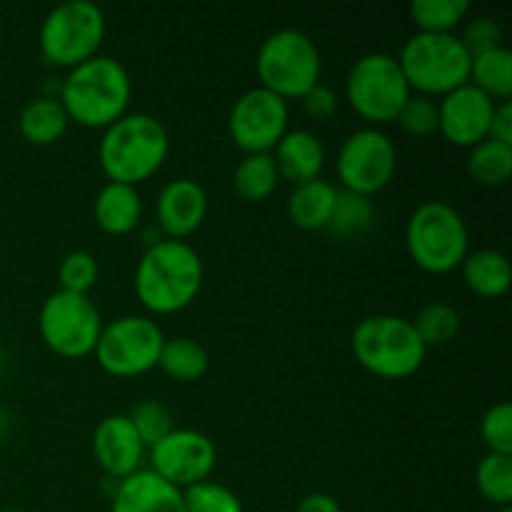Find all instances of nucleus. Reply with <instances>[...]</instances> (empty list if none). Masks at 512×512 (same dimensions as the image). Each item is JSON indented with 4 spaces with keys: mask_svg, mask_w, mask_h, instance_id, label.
<instances>
[{
    "mask_svg": "<svg viewBox=\"0 0 512 512\" xmlns=\"http://www.w3.org/2000/svg\"><path fill=\"white\" fill-rule=\"evenodd\" d=\"M205 268L198 250L185 240H158L148 245L135 268V295L153 315H175L193 305L203 288Z\"/></svg>",
    "mask_w": 512,
    "mask_h": 512,
    "instance_id": "nucleus-1",
    "label": "nucleus"
},
{
    "mask_svg": "<svg viewBox=\"0 0 512 512\" xmlns=\"http://www.w3.org/2000/svg\"><path fill=\"white\" fill-rule=\"evenodd\" d=\"M58 100L73 123L105 130L128 113L133 80L120 60L95 55L78 68L68 70Z\"/></svg>",
    "mask_w": 512,
    "mask_h": 512,
    "instance_id": "nucleus-2",
    "label": "nucleus"
},
{
    "mask_svg": "<svg viewBox=\"0 0 512 512\" xmlns=\"http://www.w3.org/2000/svg\"><path fill=\"white\" fill-rule=\"evenodd\" d=\"M170 153V135L158 118L148 113H125L103 130L98 160L108 183L138 188L153 178Z\"/></svg>",
    "mask_w": 512,
    "mask_h": 512,
    "instance_id": "nucleus-3",
    "label": "nucleus"
},
{
    "mask_svg": "<svg viewBox=\"0 0 512 512\" xmlns=\"http://www.w3.org/2000/svg\"><path fill=\"white\" fill-rule=\"evenodd\" d=\"M353 355L368 373L383 380H405L418 373L428 348L413 323L400 315H370L353 330Z\"/></svg>",
    "mask_w": 512,
    "mask_h": 512,
    "instance_id": "nucleus-4",
    "label": "nucleus"
},
{
    "mask_svg": "<svg viewBox=\"0 0 512 512\" xmlns=\"http://www.w3.org/2000/svg\"><path fill=\"white\" fill-rule=\"evenodd\" d=\"M405 245L420 270L445 275L460 270L470 253V230L463 215L443 200H428L413 210Z\"/></svg>",
    "mask_w": 512,
    "mask_h": 512,
    "instance_id": "nucleus-5",
    "label": "nucleus"
},
{
    "mask_svg": "<svg viewBox=\"0 0 512 512\" xmlns=\"http://www.w3.org/2000/svg\"><path fill=\"white\" fill-rule=\"evenodd\" d=\"M260 88L278 98L300 100L310 88L320 83L323 60L315 40L295 28H283L263 40L255 60Z\"/></svg>",
    "mask_w": 512,
    "mask_h": 512,
    "instance_id": "nucleus-6",
    "label": "nucleus"
},
{
    "mask_svg": "<svg viewBox=\"0 0 512 512\" xmlns=\"http://www.w3.org/2000/svg\"><path fill=\"white\" fill-rule=\"evenodd\" d=\"M398 65L410 90L428 98H443L470 83V58L455 33H415L398 55Z\"/></svg>",
    "mask_w": 512,
    "mask_h": 512,
    "instance_id": "nucleus-7",
    "label": "nucleus"
},
{
    "mask_svg": "<svg viewBox=\"0 0 512 512\" xmlns=\"http://www.w3.org/2000/svg\"><path fill=\"white\" fill-rule=\"evenodd\" d=\"M105 38L103 10L88 0L55 5L40 25V53L55 68H78L95 58Z\"/></svg>",
    "mask_w": 512,
    "mask_h": 512,
    "instance_id": "nucleus-8",
    "label": "nucleus"
},
{
    "mask_svg": "<svg viewBox=\"0 0 512 512\" xmlns=\"http://www.w3.org/2000/svg\"><path fill=\"white\" fill-rule=\"evenodd\" d=\"M413 95L398 58L388 53H368L355 60L345 80L350 108L373 125L395 123L398 113Z\"/></svg>",
    "mask_w": 512,
    "mask_h": 512,
    "instance_id": "nucleus-9",
    "label": "nucleus"
},
{
    "mask_svg": "<svg viewBox=\"0 0 512 512\" xmlns=\"http://www.w3.org/2000/svg\"><path fill=\"white\" fill-rule=\"evenodd\" d=\"M38 330L45 348L65 360L93 355L103 333V318L88 295L58 290L48 295L38 315Z\"/></svg>",
    "mask_w": 512,
    "mask_h": 512,
    "instance_id": "nucleus-10",
    "label": "nucleus"
},
{
    "mask_svg": "<svg viewBox=\"0 0 512 512\" xmlns=\"http://www.w3.org/2000/svg\"><path fill=\"white\" fill-rule=\"evenodd\" d=\"M165 335L158 323L145 315H123L103 325L93 355L113 378H138L158 368Z\"/></svg>",
    "mask_w": 512,
    "mask_h": 512,
    "instance_id": "nucleus-11",
    "label": "nucleus"
},
{
    "mask_svg": "<svg viewBox=\"0 0 512 512\" xmlns=\"http://www.w3.org/2000/svg\"><path fill=\"white\" fill-rule=\"evenodd\" d=\"M335 170L343 190L373 198L393 183L398 170V150L390 135L380 128L355 130L340 145Z\"/></svg>",
    "mask_w": 512,
    "mask_h": 512,
    "instance_id": "nucleus-12",
    "label": "nucleus"
},
{
    "mask_svg": "<svg viewBox=\"0 0 512 512\" xmlns=\"http://www.w3.org/2000/svg\"><path fill=\"white\" fill-rule=\"evenodd\" d=\"M288 103L265 88H250L230 108V140L245 155L273 153L275 145L288 133Z\"/></svg>",
    "mask_w": 512,
    "mask_h": 512,
    "instance_id": "nucleus-13",
    "label": "nucleus"
},
{
    "mask_svg": "<svg viewBox=\"0 0 512 512\" xmlns=\"http://www.w3.org/2000/svg\"><path fill=\"white\" fill-rule=\"evenodd\" d=\"M153 473L170 483L173 488L185 490L205 483L213 475L218 463V450L213 440L200 430L173 428L160 443L150 448Z\"/></svg>",
    "mask_w": 512,
    "mask_h": 512,
    "instance_id": "nucleus-14",
    "label": "nucleus"
},
{
    "mask_svg": "<svg viewBox=\"0 0 512 512\" xmlns=\"http://www.w3.org/2000/svg\"><path fill=\"white\" fill-rule=\"evenodd\" d=\"M495 105L498 103H493L488 95L480 93L475 85H463V88L440 98L438 133L455 148L470 150L473 145L483 143L488 138Z\"/></svg>",
    "mask_w": 512,
    "mask_h": 512,
    "instance_id": "nucleus-15",
    "label": "nucleus"
},
{
    "mask_svg": "<svg viewBox=\"0 0 512 512\" xmlns=\"http://www.w3.org/2000/svg\"><path fill=\"white\" fill-rule=\"evenodd\" d=\"M93 455L110 480H125L143 470L145 445L128 415H108L93 430Z\"/></svg>",
    "mask_w": 512,
    "mask_h": 512,
    "instance_id": "nucleus-16",
    "label": "nucleus"
},
{
    "mask_svg": "<svg viewBox=\"0 0 512 512\" xmlns=\"http://www.w3.org/2000/svg\"><path fill=\"white\" fill-rule=\"evenodd\" d=\"M208 215V195L193 178H175L158 193L155 218L168 240H185L203 225Z\"/></svg>",
    "mask_w": 512,
    "mask_h": 512,
    "instance_id": "nucleus-17",
    "label": "nucleus"
},
{
    "mask_svg": "<svg viewBox=\"0 0 512 512\" xmlns=\"http://www.w3.org/2000/svg\"><path fill=\"white\" fill-rule=\"evenodd\" d=\"M110 512H188L183 490L173 488L153 470H138L118 480L110 500Z\"/></svg>",
    "mask_w": 512,
    "mask_h": 512,
    "instance_id": "nucleus-18",
    "label": "nucleus"
},
{
    "mask_svg": "<svg viewBox=\"0 0 512 512\" xmlns=\"http://www.w3.org/2000/svg\"><path fill=\"white\" fill-rule=\"evenodd\" d=\"M270 155L280 180H288L293 188L318 180L325 168V148L310 130H288Z\"/></svg>",
    "mask_w": 512,
    "mask_h": 512,
    "instance_id": "nucleus-19",
    "label": "nucleus"
},
{
    "mask_svg": "<svg viewBox=\"0 0 512 512\" xmlns=\"http://www.w3.org/2000/svg\"><path fill=\"white\" fill-rule=\"evenodd\" d=\"M93 218L108 235L133 233L143 218V200L138 188L123 183H105L93 203Z\"/></svg>",
    "mask_w": 512,
    "mask_h": 512,
    "instance_id": "nucleus-20",
    "label": "nucleus"
},
{
    "mask_svg": "<svg viewBox=\"0 0 512 512\" xmlns=\"http://www.w3.org/2000/svg\"><path fill=\"white\" fill-rule=\"evenodd\" d=\"M335 200H338V188L323 178L295 185L288 198L290 223L300 230H325L333 215Z\"/></svg>",
    "mask_w": 512,
    "mask_h": 512,
    "instance_id": "nucleus-21",
    "label": "nucleus"
},
{
    "mask_svg": "<svg viewBox=\"0 0 512 512\" xmlns=\"http://www.w3.org/2000/svg\"><path fill=\"white\" fill-rule=\"evenodd\" d=\"M465 288L480 298H500L510 288V260L493 248L473 250L460 265Z\"/></svg>",
    "mask_w": 512,
    "mask_h": 512,
    "instance_id": "nucleus-22",
    "label": "nucleus"
},
{
    "mask_svg": "<svg viewBox=\"0 0 512 512\" xmlns=\"http://www.w3.org/2000/svg\"><path fill=\"white\" fill-rule=\"evenodd\" d=\"M68 113H65L63 103L58 98H50V95H43V98L30 100L23 108L18 120L20 135L28 140L30 145H38V148H45V145L58 143L60 138L68 130Z\"/></svg>",
    "mask_w": 512,
    "mask_h": 512,
    "instance_id": "nucleus-23",
    "label": "nucleus"
},
{
    "mask_svg": "<svg viewBox=\"0 0 512 512\" xmlns=\"http://www.w3.org/2000/svg\"><path fill=\"white\" fill-rule=\"evenodd\" d=\"M470 85L488 95L493 103H508L512 98V53L508 48H495L490 53L475 55L470 65Z\"/></svg>",
    "mask_w": 512,
    "mask_h": 512,
    "instance_id": "nucleus-24",
    "label": "nucleus"
},
{
    "mask_svg": "<svg viewBox=\"0 0 512 512\" xmlns=\"http://www.w3.org/2000/svg\"><path fill=\"white\" fill-rule=\"evenodd\" d=\"M280 175L270 153L245 155L233 170V188L248 203H263L278 190Z\"/></svg>",
    "mask_w": 512,
    "mask_h": 512,
    "instance_id": "nucleus-25",
    "label": "nucleus"
},
{
    "mask_svg": "<svg viewBox=\"0 0 512 512\" xmlns=\"http://www.w3.org/2000/svg\"><path fill=\"white\" fill-rule=\"evenodd\" d=\"M158 368L163 370L168 378L178 380V383H195L203 378L210 368L208 350L193 338H165L163 350H160Z\"/></svg>",
    "mask_w": 512,
    "mask_h": 512,
    "instance_id": "nucleus-26",
    "label": "nucleus"
},
{
    "mask_svg": "<svg viewBox=\"0 0 512 512\" xmlns=\"http://www.w3.org/2000/svg\"><path fill=\"white\" fill-rule=\"evenodd\" d=\"M468 175L483 188H500L512 175V145L485 138L468 153Z\"/></svg>",
    "mask_w": 512,
    "mask_h": 512,
    "instance_id": "nucleus-27",
    "label": "nucleus"
},
{
    "mask_svg": "<svg viewBox=\"0 0 512 512\" xmlns=\"http://www.w3.org/2000/svg\"><path fill=\"white\" fill-rule=\"evenodd\" d=\"M468 0H413L410 18L418 25V33L450 35L468 18Z\"/></svg>",
    "mask_w": 512,
    "mask_h": 512,
    "instance_id": "nucleus-28",
    "label": "nucleus"
},
{
    "mask_svg": "<svg viewBox=\"0 0 512 512\" xmlns=\"http://www.w3.org/2000/svg\"><path fill=\"white\" fill-rule=\"evenodd\" d=\"M375 220V205L373 200L365 195L348 193V190H338V200H335L333 215H330L328 228L335 238H355V235L365 233Z\"/></svg>",
    "mask_w": 512,
    "mask_h": 512,
    "instance_id": "nucleus-29",
    "label": "nucleus"
},
{
    "mask_svg": "<svg viewBox=\"0 0 512 512\" xmlns=\"http://www.w3.org/2000/svg\"><path fill=\"white\" fill-rule=\"evenodd\" d=\"M425 348H440L458 338L460 313L450 303H430L410 320Z\"/></svg>",
    "mask_w": 512,
    "mask_h": 512,
    "instance_id": "nucleus-30",
    "label": "nucleus"
},
{
    "mask_svg": "<svg viewBox=\"0 0 512 512\" xmlns=\"http://www.w3.org/2000/svg\"><path fill=\"white\" fill-rule=\"evenodd\" d=\"M475 485L488 503L505 508L512 505V458L488 453L475 470Z\"/></svg>",
    "mask_w": 512,
    "mask_h": 512,
    "instance_id": "nucleus-31",
    "label": "nucleus"
},
{
    "mask_svg": "<svg viewBox=\"0 0 512 512\" xmlns=\"http://www.w3.org/2000/svg\"><path fill=\"white\" fill-rule=\"evenodd\" d=\"M128 420L133 423L135 433L143 440L145 448H153L173 430V413L160 400H140L128 413Z\"/></svg>",
    "mask_w": 512,
    "mask_h": 512,
    "instance_id": "nucleus-32",
    "label": "nucleus"
},
{
    "mask_svg": "<svg viewBox=\"0 0 512 512\" xmlns=\"http://www.w3.org/2000/svg\"><path fill=\"white\" fill-rule=\"evenodd\" d=\"M60 290L75 295H88L98 283V260L88 250H73L60 260Z\"/></svg>",
    "mask_w": 512,
    "mask_h": 512,
    "instance_id": "nucleus-33",
    "label": "nucleus"
},
{
    "mask_svg": "<svg viewBox=\"0 0 512 512\" xmlns=\"http://www.w3.org/2000/svg\"><path fill=\"white\" fill-rule=\"evenodd\" d=\"M185 510L188 512H243V503L238 495L225 485L205 480L183 490Z\"/></svg>",
    "mask_w": 512,
    "mask_h": 512,
    "instance_id": "nucleus-34",
    "label": "nucleus"
},
{
    "mask_svg": "<svg viewBox=\"0 0 512 512\" xmlns=\"http://www.w3.org/2000/svg\"><path fill=\"white\" fill-rule=\"evenodd\" d=\"M395 123L403 128V133L413 135V138L435 135L440 125L438 103H435V98H428V95H410L408 103L403 105V110L395 118Z\"/></svg>",
    "mask_w": 512,
    "mask_h": 512,
    "instance_id": "nucleus-35",
    "label": "nucleus"
},
{
    "mask_svg": "<svg viewBox=\"0 0 512 512\" xmlns=\"http://www.w3.org/2000/svg\"><path fill=\"white\" fill-rule=\"evenodd\" d=\"M480 435H483L488 453L510 455L512 458V405L508 400L495 403L493 408L485 410L483 423H480Z\"/></svg>",
    "mask_w": 512,
    "mask_h": 512,
    "instance_id": "nucleus-36",
    "label": "nucleus"
},
{
    "mask_svg": "<svg viewBox=\"0 0 512 512\" xmlns=\"http://www.w3.org/2000/svg\"><path fill=\"white\" fill-rule=\"evenodd\" d=\"M460 43H463V48L468 50L470 58H475V55H483V53H490V50L495 48H503V40H505V33H503V25L498 23V20L493 18H473L465 23L463 33L458 35Z\"/></svg>",
    "mask_w": 512,
    "mask_h": 512,
    "instance_id": "nucleus-37",
    "label": "nucleus"
},
{
    "mask_svg": "<svg viewBox=\"0 0 512 512\" xmlns=\"http://www.w3.org/2000/svg\"><path fill=\"white\" fill-rule=\"evenodd\" d=\"M300 103H303V110L308 118L323 123V120L333 118L335 110H338V93L333 88H328L325 83H318L300 98Z\"/></svg>",
    "mask_w": 512,
    "mask_h": 512,
    "instance_id": "nucleus-38",
    "label": "nucleus"
},
{
    "mask_svg": "<svg viewBox=\"0 0 512 512\" xmlns=\"http://www.w3.org/2000/svg\"><path fill=\"white\" fill-rule=\"evenodd\" d=\"M490 140L512 145V103H498L493 110V120H490Z\"/></svg>",
    "mask_w": 512,
    "mask_h": 512,
    "instance_id": "nucleus-39",
    "label": "nucleus"
},
{
    "mask_svg": "<svg viewBox=\"0 0 512 512\" xmlns=\"http://www.w3.org/2000/svg\"><path fill=\"white\" fill-rule=\"evenodd\" d=\"M295 512H343L340 503L328 493H310L298 503Z\"/></svg>",
    "mask_w": 512,
    "mask_h": 512,
    "instance_id": "nucleus-40",
    "label": "nucleus"
},
{
    "mask_svg": "<svg viewBox=\"0 0 512 512\" xmlns=\"http://www.w3.org/2000/svg\"><path fill=\"white\" fill-rule=\"evenodd\" d=\"M498 512H512V505H505V508H498Z\"/></svg>",
    "mask_w": 512,
    "mask_h": 512,
    "instance_id": "nucleus-41",
    "label": "nucleus"
},
{
    "mask_svg": "<svg viewBox=\"0 0 512 512\" xmlns=\"http://www.w3.org/2000/svg\"><path fill=\"white\" fill-rule=\"evenodd\" d=\"M0 365H3V350H0Z\"/></svg>",
    "mask_w": 512,
    "mask_h": 512,
    "instance_id": "nucleus-42",
    "label": "nucleus"
},
{
    "mask_svg": "<svg viewBox=\"0 0 512 512\" xmlns=\"http://www.w3.org/2000/svg\"><path fill=\"white\" fill-rule=\"evenodd\" d=\"M0 512H18V510H0Z\"/></svg>",
    "mask_w": 512,
    "mask_h": 512,
    "instance_id": "nucleus-43",
    "label": "nucleus"
},
{
    "mask_svg": "<svg viewBox=\"0 0 512 512\" xmlns=\"http://www.w3.org/2000/svg\"><path fill=\"white\" fill-rule=\"evenodd\" d=\"M0 430H3V418H0Z\"/></svg>",
    "mask_w": 512,
    "mask_h": 512,
    "instance_id": "nucleus-44",
    "label": "nucleus"
}]
</instances>
